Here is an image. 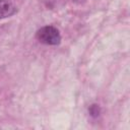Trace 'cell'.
<instances>
[{"mask_svg": "<svg viewBox=\"0 0 130 130\" xmlns=\"http://www.w3.org/2000/svg\"><path fill=\"white\" fill-rule=\"evenodd\" d=\"M36 38L42 44L49 46H57L61 43L60 31L53 25H45L39 28L36 32Z\"/></svg>", "mask_w": 130, "mask_h": 130, "instance_id": "6da1fadb", "label": "cell"}, {"mask_svg": "<svg viewBox=\"0 0 130 130\" xmlns=\"http://www.w3.org/2000/svg\"><path fill=\"white\" fill-rule=\"evenodd\" d=\"M17 8L11 0H0V19L10 17L15 14Z\"/></svg>", "mask_w": 130, "mask_h": 130, "instance_id": "7a4b0ae2", "label": "cell"}, {"mask_svg": "<svg viewBox=\"0 0 130 130\" xmlns=\"http://www.w3.org/2000/svg\"><path fill=\"white\" fill-rule=\"evenodd\" d=\"M88 113L92 118H96L101 114V107L98 104H92L88 108Z\"/></svg>", "mask_w": 130, "mask_h": 130, "instance_id": "3957f363", "label": "cell"}]
</instances>
